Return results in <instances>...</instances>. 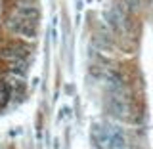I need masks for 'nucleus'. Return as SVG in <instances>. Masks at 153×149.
<instances>
[{
	"instance_id": "f257e3e1",
	"label": "nucleus",
	"mask_w": 153,
	"mask_h": 149,
	"mask_svg": "<svg viewBox=\"0 0 153 149\" xmlns=\"http://www.w3.org/2000/svg\"><path fill=\"white\" fill-rule=\"evenodd\" d=\"M38 19L40 10L36 6V0H13L6 13L4 25L16 38L33 40L38 33Z\"/></svg>"
},
{
	"instance_id": "f03ea898",
	"label": "nucleus",
	"mask_w": 153,
	"mask_h": 149,
	"mask_svg": "<svg viewBox=\"0 0 153 149\" xmlns=\"http://www.w3.org/2000/svg\"><path fill=\"white\" fill-rule=\"evenodd\" d=\"M29 46L25 40L16 38V40L6 42L0 48V59L4 63L6 73H16V75H25L29 69Z\"/></svg>"
},
{
	"instance_id": "7ed1b4c3",
	"label": "nucleus",
	"mask_w": 153,
	"mask_h": 149,
	"mask_svg": "<svg viewBox=\"0 0 153 149\" xmlns=\"http://www.w3.org/2000/svg\"><path fill=\"white\" fill-rule=\"evenodd\" d=\"M92 138L98 149H126L124 132L113 124H96Z\"/></svg>"
},
{
	"instance_id": "20e7f679",
	"label": "nucleus",
	"mask_w": 153,
	"mask_h": 149,
	"mask_svg": "<svg viewBox=\"0 0 153 149\" xmlns=\"http://www.w3.org/2000/svg\"><path fill=\"white\" fill-rule=\"evenodd\" d=\"M107 111L113 115L119 121H128V119L134 115L132 109V102L128 99V96L123 92V90H113L111 96H109L107 102Z\"/></svg>"
}]
</instances>
